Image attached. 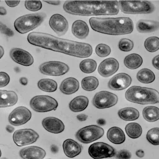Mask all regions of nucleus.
<instances>
[{"instance_id":"obj_18","label":"nucleus","mask_w":159,"mask_h":159,"mask_svg":"<svg viewBox=\"0 0 159 159\" xmlns=\"http://www.w3.org/2000/svg\"><path fill=\"white\" fill-rule=\"evenodd\" d=\"M42 125L45 130L53 134H59L65 130L63 122L55 117L44 118L42 121Z\"/></svg>"},{"instance_id":"obj_16","label":"nucleus","mask_w":159,"mask_h":159,"mask_svg":"<svg viewBox=\"0 0 159 159\" xmlns=\"http://www.w3.org/2000/svg\"><path fill=\"white\" fill-rule=\"evenodd\" d=\"M10 56L16 63L29 66L34 63V58L28 52L20 48H14L10 52Z\"/></svg>"},{"instance_id":"obj_47","label":"nucleus","mask_w":159,"mask_h":159,"mask_svg":"<svg viewBox=\"0 0 159 159\" xmlns=\"http://www.w3.org/2000/svg\"><path fill=\"white\" fill-rule=\"evenodd\" d=\"M43 2L51 5H58L60 4V1H44Z\"/></svg>"},{"instance_id":"obj_12","label":"nucleus","mask_w":159,"mask_h":159,"mask_svg":"<svg viewBox=\"0 0 159 159\" xmlns=\"http://www.w3.org/2000/svg\"><path fill=\"white\" fill-rule=\"evenodd\" d=\"M39 137V134L31 129H23L16 131L13 139L17 146L19 147L33 144Z\"/></svg>"},{"instance_id":"obj_24","label":"nucleus","mask_w":159,"mask_h":159,"mask_svg":"<svg viewBox=\"0 0 159 159\" xmlns=\"http://www.w3.org/2000/svg\"><path fill=\"white\" fill-rule=\"evenodd\" d=\"M136 29L139 33H151L159 29V23L153 20H140L137 23Z\"/></svg>"},{"instance_id":"obj_42","label":"nucleus","mask_w":159,"mask_h":159,"mask_svg":"<svg viewBox=\"0 0 159 159\" xmlns=\"http://www.w3.org/2000/svg\"><path fill=\"white\" fill-rule=\"evenodd\" d=\"M131 156H132V154L130 152L125 149L120 150L116 154V158L117 159H130Z\"/></svg>"},{"instance_id":"obj_2","label":"nucleus","mask_w":159,"mask_h":159,"mask_svg":"<svg viewBox=\"0 0 159 159\" xmlns=\"http://www.w3.org/2000/svg\"><path fill=\"white\" fill-rule=\"evenodd\" d=\"M63 8L68 13L84 16L116 15L120 11L117 1H67Z\"/></svg>"},{"instance_id":"obj_48","label":"nucleus","mask_w":159,"mask_h":159,"mask_svg":"<svg viewBox=\"0 0 159 159\" xmlns=\"http://www.w3.org/2000/svg\"><path fill=\"white\" fill-rule=\"evenodd\" d=\"M20 84L23 85H26L28 84V79L25 77H22L19 80Z\"/></svg>"},{"instance_id":"obj_7","label":"nucleus","mask_w":159,"mask_h":159,"mask_svg":"<svg viewBox=\"0 0 159 159\" xmlns=\"http://www.w3.org/2000/svg\"><path fill=\"white\" fill-rule=\"evenodd\" d=\"M30 104L33 110L39 112L56 110L58 106L55 98L47 95L36 96L31 99Z\"/></svg>"},{"instance_id":"obj_14","label":"nucleus","mask_w":159,"mask_h":159,"mask_svg":"<svg viewBox=\"0 0 159 159\" xmlns=\"http://www.w3.org/2000/svg\"><path fill=\"white\" fill-rule=\"evenodd\" d=\"M132 83V78L127 74L120 73L112 77L108 83L109 88L114 91L124 90Z\"/></svg>"},{"instance_id":"obj_40","label":"nucleus","mask_w":159,"mask_h":159,"mask_svg":"<svg viewBox=\"0 0 159 159\" xmlns=\"http://www.w3.org/2000/svg\"><path fill=\"white\" fill-rule=\"evenodd\" d=\"M10 82V77L5 72H0V88L7 86Z\"/></svg>"},{"instance_id":"obj_15","label":"nucleus","mask_w":159,"mask_h":159,"mask_svg":"<svg viewBox=\"0 0 159 159\" xmlns=\"http://www.w3.org/2000/svg\"><path fill=\"white\" fill-rule=\"evenodd\" d=\"M51 28L58 36H62L66 33L69 28L67 20L63 16L58 14L53 15L49 20Z\"/></svg>"},{"instance_id":"obj_38","label":"nucleus","mask_w":159,"mask_h":159,"mask_svg":"<svg viewBox=\"0 0 159 159\" xmlns=\"http://www.w3.org/2000/svg\"><path fill=\"white\" fill-rule=\"evenodd\" d=\"M119 49L123 52H130L134 48V42L131 40L123 39L120 40L119 43Z\"/></svg>"},{"instance_id":"obj_11","label":"nucleus","mask_w":159,"mask_h":159,"mask_svg":"<svg viewBox=\"0 0 159 159\" xmlns=\"http://www.w3.org/2000/svg\"><path fill=\"white\" fill-rule=\"evenodd\" d=\"M118 101L115 94L107 91H101L95 95L93 99V106L98 109H105L115 106Z\"/></svg>"},{"instance_id":"obj_19","label":"nucleus","mask_w":159,"mask_h":159,"mask_svg":"<svg viewBox=\"0 0 159 159\" xmlns=\"http://www.w3.org/2000/svg\"><path fill=\"white\" fill-rule=\"evenodd\" d=\"M19 155L24 159H42L45 157L46 152L40 147L30 146L22 149Z\"/></svg>"},{"instance_id":"obj_51","label":"nucleus","mask_w":159,"mask_h":159,"mask_svg":"<svg viewBox=\"0 0 159 159\" xmlns=\"http://www.w3.org/2000/svg\"><path fill=\"white\" fill-rule=\"evenodd\" d=\"M7 11L4 7H0V15L5 16L7 14Z\"/></svg>"},{"instance_id":"obj_49","label":"nucleus","mask_w":159,"mask_h":159,"mask_svg":"<svg viewBox=\"0 0 159 159\" xmlns=\"http://www.w3.org/2000/svg\"><path fill=\"white\" fill-rule=\"evenodd\" d=\"M51 151L54 153H56L58 152L59 151V148L58 147L55 145H52L51 147Z\"/></svg>"},{"instance_id":"obj_46","label":"nucleus","mask_w":159,"mask_h":159,"mask_svg":"<svg viewBox=\"0 0 159 159\" xmlns=\"http://www.w3.org/2000/svg\"><path fill=\"white\" fill-rule=\"evenodd\" d=\"M136 155L139 158H143L145 156V152L143 150L139 149L136 152Z\"/></svg>"},{"instance_id":"obj_5","label":"nucleus","mask_w":159,"mask_h":159,"mask_svg":"<svg viewBox=\"0 0 159 159\" xmlns=\"http://www.w3.org/2000/svg\"><path fill=\"white\" fill-rule=\"evenodd\" d=\"M44 13L30 14L20 16L14 23L16 30L21 33L25 34L38 27L46 18Z\"/></svg>"},{"instance_id":"obj_33","label":"nucleus","mask_w":159,"mask_h":159,"mask_svg":"<svg viewBox=\"0 0 159 159\" xmlns=\"http://www.w3.org/2000/svg\"><path fill=\"white\" fill-rule=\"evenodd\" d=\"M99 81L97 78L93 76L85 77L82 80V87L88 92L94 91L98 87Z\"/></svg>"},{"instance_id":"obj_43","label":"nucleus","mask_w":159,"mask_h":159,"mask_svg":"<svg viewBox=\"0 0 159 159\" xmlns=\"http://www.w3.org/2000/svg\"><path fill=\"white\" fill-rule=\"evenodd\" d=\"M5 2L10 7H15L20 3V1H5Z\"/></svg>"},{"instance_id":"obj_20","label":"nucleus","mask_w":159,"mask_h":159,"mask_svg":"<svg viewBox=\"0 0 159 159\" xmlns=\"http://www.w3.org/2000/svg\"><path fill=\"white\" fill-rule=\"evenodd\" d=\"M18 96L12 91L0 90V107H12L16 104Z\"/></svg>"},{"instance_id":"obj_54","label":"nucleus","mask_w":159,"mask_h":159,"mask_svg":"<svg viewBox=\"0 0 159 159\" xmlns=\"http://www.w3.org/2000/svg\"><path fill=\"white\" fill-rule=\"evenodd\" d=\"M1 156H2L1 150V149H0V158H1Z\"/></svg>"},{"instance_id":"obj_41","label":"nucleus","mask_w":159,"mask_h":159,"mask_svg":"<svg viewBox=\"0 0 159 159\" xmlns=\"http://www.w3.org/2000/svg\"><path fill=\"white\" fill-rule=\"evenodd\" d=\"M0 32L8 37H12L14 34L13 30L8 28L6 25H4L1 21H0Z\"/></svg>"},{"instance_id":"obj_53","label":"nucleus","mask_w":159,"mask_h":159,"mask_svg":"<svg viewBox=\"0 0 159 159\" xmlns=\"http://www.w3.org/2000/svg\"><path fill=\"white\" fill-rule=\"evenodd\" d=\"M4 54V50L3 47L2 46H0V59H1L2 57L3 56Z\"/></svg>"},{"instance_id":"obj_29","label":"nucleus","mask_w":159,"mask_h":159,"mask_svg":"<svg viewBox=\"0 0 159 159\" xmlns=\"http://www.w3.org/2000/svg\"><path fill=\"white\" fill-rule=\"evenodd\" d=\"M143 118L147 121L153 122L159 119V109L157 107L148 106L143 109Z\"/></svg>"},{"instance_id":"obj_3","label":"nucleus","mask_w":159,"mask_h":159,"mask_svg":"<svg viewBox=\"0 0 159 159\" xmlns=\"http://www.w3.org/2000/svg\"><path fill=\"white\" fill-rule=\"evenodd\" d=\"M89 23L93 30L107 35H125L130 34L134 30L133 21L129 17H92L89 20Z\"/></svg>"},{"instance_id":"obj_4","label":"nucleus","mask_w":159,"mask_h":159,"mask_svg":"<svg viewBox=\"0 0 159 159\" xmlns=\"http://www.w3.org/2000/svg\"><path fill=\"white\" fill-rule=\"evenodd\" d=\"M125 98L132 103L141 105L155 104L159 102V93L152 88L133 86L125 92Z\"/></svg>"},{"instance_id":"obj_35","label":"nucleus","mask_w":159,"mask_h":159,"mask_svg":"<svg viewBox=\"0 0 159 159\" xmlns=\"http://www.w3.org/2000/svg\"><path fill=\"white\" fill-rule=\"evenodd\" d=\"M144 46L148 52H154L159 49V39L158 37H152L148 38L144 43Z\"/></svg>"},{"instance_id":"obj_28","label":"nucleus","mask_w":159,"mask_h":159,"mask_svg":"<svg viewBox=\"0 0 159 159\" xmlns=\"http://www.w3.org/2000/svg\"><path fill=\"white\" fill-rule=\"evenodd\" d=\"M124 63L125 66L128 69H136L141 66L143 63V59L137 54H131L125 58Z\"/></svg>"},{"instance_id":"obj_37","label":"nucleus","mask_w":159,"mask_h":159,"mask_svg":"<svg viewBox=\"0 0 159 159\" xmlns=\"http://www.w3.org/2000/svg\"><path fill=\"white\" fill-rule=\"evenodd\" d=\"M95 52L96 54L99 57H106L110 54L111 49L108 45L100 43L96 47Z\"/></svg>"},{"instance_id":"obj_39","label":"nucleus","mask_w":159,"mask_h":159,"mask_svg":"<svg viewBox=\"0 0 159 159\" xmlns=\"http://www.w3.org/2000/svg\"><path fill=\"white\" fill-rule=\"evenodd\" d=\"M25 6L29 11H37L42 8V3L40 1H26Z\"/></svg>"},{"instance_id":"obj_32","label":"nucleus","mask_w":159,"mask_h":159,"mask_svg":"<svg viewBox=\"0 0 159 159\" xmlns=\"http://www.w3.org/2000/svg\"><path fill=\"white\" fill-rule=\"evenodd\" d=\"M125 131L127 135L132 139L139 138L142 134V129L137 123H130L125 126Z\"/></svg>"},{"instance_id":"obj_8","label":"nucleus","mask_w":159,"mask_h":159,"mask_svg":"<svg viewBox=\"0 0 159 159\" xmlns=\"http://www.w3.org/2000/svg\"><path fill=\"white\" fill-rule=\"evenodd\" d=\"M104 134V130L100 126L91 125L81 128L75 134L76 138L84 144L92 143L99 139Z\"/></svg>"},{"instance_id":"obj_1","label":"nucleus","mask_w":159,"mask_h":159,"mask_svg":"<svg viewBox=\"0 0 159 159\" xmlns=\"http://www.w3.org/2000/svg\"><path fill=\"white\" fill-rule=\"evenodd\" d=\"M27 40L35 46L75 57L86 58L93 53L92 46L88 43L60 39L47 33L31 32Z\"/></svg>"},{"instance_id":"obj_13","label":"nucleus","mask_w":159,"mask_h":159,"mask_svg":"<svg viewBox=\"0 0 159 159\" xmlns=\"http://www.w3.org/2000/svg\"><path fill=\"white\" fill-rule=\"evenodd\" d=\"M31 111L25 107H19L15 109L9 116V121L15 126L25 124L31 119Z\"/></svg>"},{"instance_id":"obj_36","label":"nucleus","mask_w":159,"mask_h":159,"mask_svg":"<svg viewBox=\"0 0 159 159\" xmlns=\"http://www.w3.org/2000/svg\"><path fill=\"white\" fill-rule=\"evenodd\" d=\"M147 139L149 143L157 146L159 145V129L158 127L153 128L148 131Z\"/></svg>"},{"instance_id":"obj_6","label":"nucleus","mask_w":159,"mask_h":159,"mask_svg":"<svg viewBox=\"0 0 159 159\" xmlns=\"http://www.w3.org/2000/svg\"><path fill=\"white\" fill-rule=\"evenodd\" d=\"M119 8L122 12L129 14H148L153 12L155 8L148 1H120Z\"/></svg>"},{"instance_id":"obj_30","label":"nucleus","mask_w":159,"mask_h":159,"mask_svg":"<svg viewBox=\"0 0 159 159\" xmlns=\"http://www.w3.org/2000/svg\"><path fill=\"white\" fill-rule=\"evenodd\" d=\"M137 79L142 83L150 84L154 81L155 76L153 72L147 68L140 70L137 74Z\"/></svg>"},{"instance_id":"obj_50","label":"nucleus","mask_w":159,"mask_h":159,"mask_svg":"<svg viewBox=\"0 0 159 159\" xmlns=\"http://www.w3.org/2000/svg\"><path fill=\"white\" fill-rule=\"evenodd\" d=\"M6 130L7 132H9L10 133H12L13 132H14L15 128L13 127L12 125H7L6 127Z\"/></svg>"},{"instance_id":"obj_34","label":"nucleus","mask_w":159,"mask_h":159,"mask_svg":"<svg viewBox=\"0 0 159 159\" xmlns=\"http://www.w3.org/2000/svg\"><path fill=\"white\" fill-rule=\"evenodd\" d=\"M80 69L83 72L91 73L96 69L97 64L95 60L92 59H86L83 60L80 65Z\"/></svg>"},{"instance_id":"obj_17","label":"nucleus","mask_w":159,"mask_h":159,"mask_svg":"<svg viewBox=\"0 0 159 159\" xmlns=\"http://www.w3.org/2000/svg\"><path fill=\"white\" fill-rule=\"evenodd\" d=\"M119 68V63L114 58H108L103 60L98 68V72L102 77L107 78L116 73Z\"/></svg>"},{"instance_id":"obj_9","label":"nucleus","mask_w":159,"mask_h":159,"mask_svg":"<svg viewBox=\"0 0 159 159\" xmlns=\"http://www.w3.org/2000/svg\"><path fill=\"white\" fill-rule=\"evenodd\" d=\"M90 156L94 159L113 157L116 154L115 149L104 142H96L91 145L88 149Z\"/></svg>"},{"instance_id":"obj_27","label":"nucleus","mask_w":159,"mask_h":159,"mask_svg":"<svg viewBox=\"0 0 159 159\" xmlns=\"http://www.w3.org/2000/svg\"><path fill=\"white\" fill-rule=\"evenodd\" d=\"M119 117L127 121L135 120L139 116V111L133 107H125L120 110L118 111Z\"/></svg>"},{"instance_id":"obj_22","label":"nucleus","mask_w":159,"mask_h":159,"mask_svg":"<svg viewBox=\"0 0 159 159\" xmlns=\"http://www.w3.org/2000/svg\"><path fill=\"white\" fill-rule=\"evenodd\" d=\"M80 88V83L75 78H68L61 83L60 90L63 93L70 95L77 92Z\"/></svg>"},{"instance_id":"obj_44","label":"nucleus","mask_w":159,"mask_h":159,"mask_svg":"<svg viewBox=\"0 0 159 159\" xmlns=\"http://www.w3.org/2000/svg\"><path fill=\"white\" fill-rule=\"evenodd\" d=\"M159 55H157L155 57L152 59V64L153 66L157 69V70H159Z\"/></svg>"},{"instance_id":"obj_10","label":"nucleus","mask_w":159,"mask_h":159,"mask_svg":"<svg viewBox=\"0 0 159 159\" xmlns=\"http://www.w3.org/2000/svg\"><path fill=\"white\" fill-rule=\"evenodd\" d=\"M69 67L63 62L49 61L42 64L39 67L40 72L48 76H60L68 72Z\"/></svg>"},{"instance_id":"obj_55","label":"nucleus","mask_w":159,"mask_h":159,"mask_svg":"<svg viewBox=\"0 0 159 159\" xmlns=\"http://www.w3.org/2000/svg\"><path fill=\"white\" fill-rule=\"evenodd\" d=\"M0 2H1V1H0Z\"/></svg>"},{"instance_id":"obj_45","label":"nucleus","mask_w":159,"mask_h":159,"mask_svg":"<svg viewBox=\"0 0 159 159\" xmlns=\"http://www.w3.org/2000/svg\"><path fill=\"white\" fill-rule=\"evenodd\" d=\"M88 116L85 114H80L77 116V119L80 121H84L87 120Z\"/></svg>"},{"instance_id":"obj_26","label":"nucleus","mask_w":159,"mask_h":159,"mask_svg":"<svg viewBox=\"0 0 159 159\" xmlns=\"http://www.w3.org/2000/svg\"><path fill=\"white\" fill-rule=\"evenodd\" d=\"M89 100L86 97L79 96L73 98L69 104L70 109L73 112H80L88 107Z\"/></svg>"},{"instance_id":"obj_52","label":"nucleus","mask_w":159,"mask_h":159,"mask_svg":"<svg viewBox=\"0 0 159 159\" xmlns=\"http://www.w3.org/2000/svg\"><path fill=\"white\" fill-rule=\"evenodd\" d=\"M97 123L100 125H104L106 124V120L103 119H98L97 120Z\"/></svg>"},{"instance_id":"obj_21","label":"nucleus","mask_w":159,"mask_h":159,"mask_svg":"<svg viewBox=\"0 0 159 159\" xmlns=\"http://www.w3.org/2000/svg\"><path fill=\"white\" fill-rule=\"evenodd\" d=\"M63 147L65 154L69 158H74L81 152V146L73 139H66Z\"/></svg>"},{"instance_id":"obj_31","label":"nucleus","mask_w":159,"mask_h":159,"mask_svg":"<svg viewBox=\"0 0 159 159\" xmlns=\"http://www.w3.org/2000/svg\"><path fill=\"white\" fill-rule=\"evenodd\" d=\"M38 86L42 91L48 93L55 92L57 88V83L54 80L49 79L40 80Z\"/></svg>"},{"instance_id":"obj_25","label":"nucleus","mask_w":159,"mask_h":159,"mask_svg":"<svg viewBox=\"0 0 159 159\" xmlns=\"http://www.w3.org/2000/svg\"><path fill=\"white\" fill-rule=\"evenodd\" d=\"M107 135L109 140L115 144H122L125 141V134L120 127L114 126L110 128Z\"/></svg>"},{"instance_id":"obj_23","label":"nucleus","mask_w":159,"mask_h":159,"mask_svg":"<svg viewBox=\"0 0 159 159\" xmlns=\"http://www.w3.org/2000/svg\"><path fill=\"white\" fill-rule=\"evenodd\" d=\"M72 33L78 39H84L89 35V27L84 21L77 20L72 25Z\"/></svg>"}]
</instances>
